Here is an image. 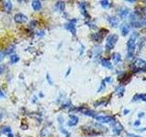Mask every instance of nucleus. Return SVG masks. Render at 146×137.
<instances>
[{"mask_svg":"<svg viewBox=\"0 0 146 137\" xmlns=\"http://www.w3.org/2000/svg\"><path fill=\"white\" fill-rule=\"evenodd\" d=\"M91 52L93 53V56H99L101 53V47L100 46H97L92 48Z\"/></svg>","mask_w":146,"mask_h":137,"instance_id":"4468645a","label":"nucleus"},{"mask_svg":"<svg viewBox=\"0 0 146 137\" xmlns=\"http://www.w3.org/2000/svg\"><path fill=\"white\" fill-rule=\"evenodd\" d=\"M11 133V128H9L8 126H2L0 128V134L3 133Z\"/></svg>","mask_w":146,"mask_h":137,"instance_id":"a211bd4d","label":"nucleus"},{"mask_svg":"<svg viewBox=\"0 0 146 137\" xmlns=\"http://www.w3.org/2000/svg\"><path fill=\"white\" fill-rule=\"evenodd\" d=\"M105 82H112V78L111 77H107V78L104 80Z\"/></svg>","mask_w":146,"mask_h":137,"instance_id":"cd10ccee","label":"nucleus"},{"mask_svg":"<svg viewBox=\"0 0 146 137\" xmlns=\"http://www.w3.org/2000/svg\"><path fill=\"white\" fill-rule=\"evenodd\" d=\"M103 34H101V31L99 33H96V34H94L93 36H92V38L94 39V40H96V41H100L101 39H103Z\"/></svg>","mask_w":146,"mask_h":137,"instance_id":"f3484780","label":"nucleus"},{"mask_svg":"<svg viewBox=\"0 0 146 137\" xmlns=\"http://www.w3.org/2000/svg\"><path fill=\"white\" fill-rule=\"evenodd\" d=\"M4 59V53H3L2 51L0 50V62L2 61V59Z\"/></svg>","mask_w":146,"mask_h":137,"instance_id":"7c9ffc66","label":"nucleus"},{"mask_svg":"<svg viewBox=\"0 0 146 137\" xmlns=\"http://www.w3.org/2000/svg\"><path fill=\"white\" fill-rule=\"evenodd\" d=\"M47 80H48V81L49 82V84L50 85H52V83H53V81H52V80H51V78H50V76L49 75H47Z\"/></svg>","mask_w":146,"mask_h":137,"instance_id":"c85d7f7f","label":"nucleus"},{"mask_svg":"<svg viewBox=\"0 0 146 137\" xmlns=\"http://www.w3.org/2000/svg\"><path fill=\"white\" fill-rule=\"evenodd\" d=\"M129 2H130V3H134L135 1H134V0H132V1H131V0H129Z\"/></svg>","mask_w":146,"mask_h":137,"instance_id":"4c0bfd02","label":"nucleus"},{"mask_svg":"<svg viewBox=\"0 0 146 137\" xmlns=\"http://www.w3.org/2000/svg\"><path fill=\"white\" fill-rule=\"evenodd\" d=\"M144 39V41H146V37H145V38H144V39Z\"/></svg>","mask_w":146,"mask_h":137,"instance_id":"ea45409f","label":"nucleus"},{"mask_svg":"<svg viewBox=\"0 0 146 137\" xmlns=\"http://www.w3.org/2000/svg\"><path fill=\"white\" fill-rule=\"evenodd\" d=\"M128 136H129V137H141V136H139V135H135V134H131V133H129V134H128Z\"/></svg>","mask_w":146,"mask_h":137,"instance_id":"72a5a7b5","label":"nucleus"},{"mask_svg":"<svg viewBox=\"0 0 146 137\" xmlns=\"http://www.w3.org/2000/svg\"><path fill=\"white\" fill-rule=\"evenodd\" d=\"M112 59H113V62L115 64H119L122 61V56H121L120 53H114L112 55Z\"/></svg>","mask_w":146,"mask_h":137,"instance_id":"ddd939ff","label":"nucleus"},{"mask_svg":"<svg viewBox=\"0 0 146 137\" xmlns=\"http://www.w3.org/2000/svg\"><path fill=\"white\" fill-rule=\"evenodd\" d=\"M3 71H4V67H2V66H0V75L3 73Z\"/></svg>","mask_w":146,"mask_h":137,"instance_id":"f704fd0d","label":"nucleus"},{"mask_svg":"<svg viewBox=\"0 0 146 137\" xmlns=\"http://www.w3.org/2000/svg\"><path fill=\"white\" fill-rule=\"evenodd\" d=\"M57 7H59V11H63L64 7H65V3L64 2H58L57 3Z\"/></svg>","mask_w":146,"mask_h":137,"instance_id":"b1692460","label":"nucleus"},{"mask_svg":"<svg viewBox=\"0 0 146 137\" xmlns=\"http://www.w3.org/2000/svg\"><path fill=\"white\" fill-rule=\"evenodd\" d=\"M140 26L141 27L146 26V18H141V19H140Z\"/></svg>","mask_w":146,"mask_h":137,"instance_id":"a878e982","label":"nucleus"},{"mask_svg":"<svg viewBox=\"0 0 146 137\" xmlns=\"http://www.w3.org/2000/svg\"><path fill=\"white\" fill-rule=\"evenodd\" d=\"M2 114H1V113H0V121H1V119H2Z\"/></svg>","mask_w":146,"mask_h":137,"instance_id":"58836bf2","label":"nucleus"},{"mask_svg":"<svg viewBox=\"0 0 146 137\" xmlns=\"http://www.w3.org/2000/svg\"><path fill=\"white\" fill-rule=\"evenodd\" d=\"M107 20L110 23V25H111V27H113V28H116V27H118V25H119V19H118L116 17H112V16L108 17Z\"/></svg>","mask_w":146,"mask_h":137,"instance_id":"6e6552de","label":"nucleus"},{"mask_svg":"<svg viewBox=\"0 0 146 137\" xmlns=\"http://www.w3.org/2000/svg\"><path fill=\"white\" fill-rule=\"evenodd\" d=\"M14 19H15V21L17 22V23H25V22L28 20V17L25 16L24 14L18 13L17 14V15H15Z\"/></svg>","mask_w":146,"mask_h":137,"instance_id":"0eeeda50","label":"nucleus"},{"mask_svg":"<svg viewBox=\"0 0 146 137\" xmlns=\"http://www.w3.org/2000/svg\"><path fill=\"white\" fill-rule=\"evenodd\" d=\"M95 119L100 122H111V123L115 121V119H114L113 117H111V116H105V115H97L96 117H95Z\"/></svg>","mask_w":146,"mask_h":137,"instance_id":"20e7f679","label":"nucleus"},{"mask_svg":"<svg viewBox=\"0 0 146 137\" xmlns=\"http://www.w3.org/2000/svg\"><path fill=\"white\" fill-rule=\"evenodd\" d=\"M128 113H130L129 110H124V111H123V114H127Z\"/></svg>","mask_w":146,"mask_h":137,"instance_id":"c9c22d12","label":"nucleus"},{"mask_svg":"<svg viewBox=\"0 0 146 137\" xmlns=\"http://www.w3.org/2000/svg\"><path fill=\"white\" fill-rule=\"evenodd\" d=\"M105 81H104V80L102 81V82H101V85H100V87L99 88V90H98V91L99 92H100V91H102V90H104L105 89V87H106V84H105Z\"/></svg>","mask_w":146,"mask_h":137,"instance_id":"393cba45","label":"nucleus"},{"mask_svg":"<svg viewBox=\"0 0 146 137\" xmlns=\"http://www.w3.org/2000/svg\"><path fill=\"white\" fill-rule=\"evenodd\" d=\"M18 60H19V57H18V55L13 54V55H12V56H11V58H10V61H11V63H12V64L17 63V62H18Z\"/></svg>","mask_w":146,"mask_h":137,"instance_id":"6ab92c4d","label":"nucleus"},{"mask_svg":"<svg viewBox=\"0 0 146 137\" xmlns=\"http://www.w3.org/2000/svg\"><path fill=\"white\" fill-rule=\"evenodd\" d=\"M101 65L104 68H106V69H109V70H112V69H113V66H112L111 62L107 59H101Z\"/></svg>","mask_w":146,"mask_h":137,"instance_id":"9b49d317","label":"nucleus"},{"mask_svg":"<svg viewBox=\"0 0 146 137\" xmlns=\"http://www.w3.org/2000/svg\"><path fill=\"white\" fill-rule=\"evenodd\" d=\"M77 20L74 19V20H71V21H70L69 23H67V24H65V28L66 29H68L69 31H70L71 34H73V35H75L76 34V28H75V22H76Z\"/></svg>","mask_w":146,"mask_h":137,"instance_id":"423d86ee","label":"nucleus"},{"mask_svg":"<svg viewBox=\"0 0 146 137\" xmlns=\"http://www.w3.org/2000/svg\"><path fill=\"white\" fill-rule=\"evenodd\" d=\"M111 124H112V127H113V133H115L116 135H119L121 133V132H122V130H123V127H122V125L120 123V122H118L117 121H114V122H111Z\"/></svg>","mask_w":146,"mask_h":137,"instance_id":"39448f33","label":"nucleus"},{"mask_svg":"<svg viewBox=\"0 0 146 137\" xmlns=\"http://www.w3.org/2000/svg\"><path fill=\"white\" fill-rule=\"evenodd\" d=\"M79 7H81V10L82 12V14L84 16H87V12H86V7H85V4L84 3H79Z\"/></svg>","mask_w":146,"mask_h":137,"instance_id":"4be33fe9","label":"nucleus"},{"mask_svg":"<svg viewBox=\"0 0 146 137\" xmlns=\"http://www.w3.org/2000/svg\"><path fill=\"white\" fill-rule=\"evenodd\" d=\"M138 38H139V34L137 32L131 33L130 39L127 42V50H128V58H132L134 55V51H135L136 47V41H137Z\"/></svg>","mask_w":146,"mask_h":137,"instance_id":"f257e3e1","label":"nucleus"},{"mask_svg":"<svg viewBox=\"0 0 146 137\" xmlns=\"http://www.w3.org/2000/svg\"><path fill=\"white\" fill-rule=\"evenodd\" d=\"M140 124H141V122L140 121H136L135 122H134V126H140Z\"/></svg>","mask_w":146,"mask_h":137,"instance_id":"2f4dec72","label":"nucleus"},{"mask_svg":"<svg viewBox=\"0 0 146 137\" xmlns=\"http://www.w3.org/2000/svg\"><path fill=\"white\" fill-rule=\"evenodd\" d=\"M4 7L7 11H10L12 9V3L10 1H5L4 2Z\"/></svg>","mask_w":146,"mask_h":137,"instance_id":"aec40b11","label":"nucleus"},{"mask_svg":"<svg viewBox=\"0 0 146 137\" xmlns=\"http://www.w3.org/2000/svg\"><path fill=\"white\" fill-rule=\"evenodd\" d=\"M119 14H120V17L122 19H125L127 18V16L129 15V9L126 8V7H122L119 12Z\"/></svg>","mask_w":146,"mask_h":137,"instance_id":"f8f14e48","label":"nucleus"},{"mask_svg":"<svg viewBox=\"0 0 146 137\" xmlns=\"http://www.w3.org/2000/svg\"><path fill=\"white\" fill-rule=\"evenodd\" d=\"M124 91H125L124 88L122 87V86H118V87H116V89H115L116 93L118 94V96H120V97H122V96H123Z\"/></svg>","mask_w":146,"mask_h":137,"instance_id":"dca6fc26","label":"nucleus"},{"mask_svg":"<svg viewBox=\"0 0 146 137\" xmlns=\"http://www.w3.org/2000/svg\"><path fill=\"white\" fill-rule=\"evenodd\" d=\"M78 122V118L75 115H70V121L68 122L69 126H75Z\"/></svg>","mask_w":146,"mask_h":137,"instance_id":"9d476101","label":"nucleus"},{"mask_svg":"<svg viewBox=\"0 0 146 137\" xmlns=\"http://www.w3.org/2000/svg\"><path fill=\"white\" fill-rule=\"evenodd\" d=\"M100 5L103 8H108V7H111V3L107 0H103V1H100Z\"/></svg>","mask_w":146,"mask_h":137,"instance_id":"412c9836","label":"nucleus"},{"mask_svg":"<svg viewBox=\"0 0 146 137\" xmlns=\"http://www.w3.org/2000/svg\"><path fill=\"white\" fill-rule=\"evenodd\" d=\"M144 116V113H140L139 114H138V117L139 118H142V117H143Z\"/></svg>","mask_w":146,"mask_h":137,"instance_id":"473e14b6","label":"nucleus"},{"mask_svg":"<svg viewBox=\"0 0 146 137\" xmlns=\"http://www.w3.org/2000/svg\"><path fill=\"white\" fill-rule=\"evenodd\" d=\"M132 68L137 70H146V61L142 59H135L132 64Z\"/></svg>","mask_w":146,"mask_h":137,"instance_id":"7ed1b4c3","label":"nucleus"},{"mask_svg":"<svg viewBox=\"0 0 146 137\" xmlns=\"http://www.w3.org/2000/svg\"><path fill=\"white\" fill-rule=\"evenodd\" d=\"M118 41V36L116 34H111L107 38V41H106V49L111 50L113 49L115 47L116 43Z\"/></svg>","mask_w":146,"mask_h":137,"instance_id":"f03ea898","label":"nucleus"},{"mask_svg":"<svg viewBox=\"0 0 146 137\" xmlns=\"http://www.w3.org/2000/svg\"><path fill=\"white\" fill-rule=\"evenodd\" d=\"M84 114L87 116H90V117H93L95 118L96 117V113H94V111H84Z\"/></svg>","mask_w":146,"mask_h":137,"instance_id":"5701e85b","label":"nucleus"},{"mask_svg":"<svg viewBox=\"0 0 146 137\" xmlns=\"http://www.w3.org/2000/svg\"><path fill=\"white\" fill-rule=\"evenodd\" d=\"M32 7L34 10L37 11L39 10V9L41 8V2H39V1H37V0H36V1H33L32 2Z\"/></svg>","mask_w":146,"mask_h":137,"instance_id":"2eb2a0df","label":"nucleus"},{"mask_svg":"<svg viewBox=\"0 0 146 137\" xmlns=\"http://www.w3.org/2000/svg\"><path fill=\"white\" fill-rule=\"evenodd\" d=\"M145 3H146V2H145Z\"/></svg>","mask_w":146,"mask_h":137,"instance_id":"a19ab883","label":"nucleus"},{"mask_svg":"<svg viewBox=\"0 0 146 137\" xmlns=\"http://www.w3.org/2000/svg\"><path fill=\"white\" fill-rule=\"evenodd\" d=\"M5 97H6V95H5L4 92L1 91V88H0V99H1V98H5Z\"/></svg>","mask_w":146,"mask_h":137,"instance_id":"c756f323","label":"nucleus"},{"mask_svg":"<svg viewBox=\"0 0 146 137\" xmlns=\"http://www.w3.org/2000/svg\"><path fill=\"white\" fill-rule=\"evenodd\" d=\"M13 50H14V47H9L7 49V51H6V54H11V53L13 52Z\"/></svg>","mask_w":146,"mask_h":137,"instance_id":"bb28decb","label":"nucleus"},{"mask_svg":"<svg viewBox=\"0 0 146 137\" xmlns=\"http://www.w3.org/2000/svg\"><path fill=\"white\" fill-rule=\"evenodd\" d=\"M131 30V26L127 23H124V24H122L121 26V32L123 36H126L129 32Z\"/></svg>","mask_w":146,"mask_h":137,"instance_id":"1a4fd4ad","label":"nucleus"},{"mask_svg":"<svg viewBox=\"0 0 146 137\" xmlns=\"http://www.w3.org/2000/svg\"><path fill=\"white\" fill-rule=\"evenodd\" d=\"M7 136H8V137H14V135L12 134V133H8V135H7Z\"/></svg>","mask_w":146,"mask_h":137,"instance_id":"e433bc0d","label":"nucleus"}]
</instances>
